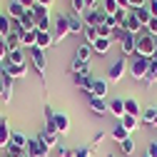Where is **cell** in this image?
Segmentation results:
<instances>
[{"label": "cell", "mask_w": 157, "mask_h": 157, "mask_svg": "<svg viewBox=\"0 0 157 157\" xmlns=\"http://www.w3.org/2000/svg\"><path fill=\"white\" fill-rule=\"evenodd\" d=\"M147 157H157V142H150L147 145Z\"/></svg>", "instance_id": "681fc988"}, {"label": "cell", "mask_w": 157, "mask_h": 157, "mask_svg": "<svg viewBox=\"0 0 157 157\" xmlns=\"http://www.w3.org/2000/svg\"><path fill=\"white\" fill-rule=\"evenodd\" d=\"M37 17V30L40 33H52V23H50V13L45 10L43 15H35Z\"/></svg>", "instance_id": "603a6c76"}, {"label": "cell", "mask_w": 157, "mask_h": 157, "mask_svg": "<svg viewBox=\"0 0 157 157\" xmlns=\"http://www.w3.org/2000/svg\"><path fill=\"white\" fill-rule=\"evenodd\" d=\"M35 40H37V30H28V33H23V37H20L23 48H35Z\"/></svg>", "instance_id": "4dcf8cb0"}, {"label": "cell", "mask_w": 157, "mask_h": 157, "mask_svg": "<svg viewBox=\"0 0 157 157\" xmlns=\"http://www.w3.org/2000/svg\"><path fill=\"white\" fill-rule=\"evenodd\" d=\"M17 3H20V5L25 8V10H30V8L35 5V0H17Z\"/></svg>", "instance_id": "816d5d0a"}, {"label": "cell", "mask_w": 157, "mask_h": 157, "mask_svg": "<svg viewBox=\"0 0 157 157\" xmlns=\"http://www.w3.org/2000/svg\"><path fill=\"white\" fill-rule=\"evenodd\" d=\"M152 60H157V37H155V52H152Z\"/></svg>", "instance_id": "9f6ffc18"}, {"label": "cell", "mask_w": 157, "mask_h": 157, "mask_svg": "<svg viewBox=\"0 0 157 157\" xmlns=\"http://www.w3.org/2000/svg\"><path fill=\"white\" fill-rule=\"evenodd\" d=\"M5 45H8V52H13V50H20L23 48V43H20V35H8L5 37Z\"/></svg>", "instance_id": "1f68e13d"}, {"label": "cell", "mask_w": 157, "mask_h": 157, "mask_svg": "<svg viewBox=\"0 0 157 157\" xmlns=\"http://www.w3.org/2000/svg\"><path fill=\"white\" fill-rule=\"evenodd\" d=\"M85 10V0H72V13H82Z\"/></svg>", "instance_id": "f6af8a7d"}, {"label": "cell", "mask_w": 157, "mask_h": 157, "mask_svg": "<svg viewBox=\"0 0 157 157\" xmlns=\"http://www.w3.org/2000/svg\"><path fill=\"white\" fill-rule=\"evenodd\" d=\"M30 57H33V67L37 70V75L43 77V72H45V67H48L45 50H40V48H30Z\"/></svg>", "instance_id": "52a82bcc"}, {"label": "cell", "mask_w": 157, "mask_h": 157, "mask_svg": "<svg viewBox=\"0 0 157 157\" xmlns=\"http://www.w3.org/2000/svg\"><path fill=\"white\" fill-rule=\"evenodd\" d=\"M20 23H23L25 33H28V30H37V17H35V13H33V10H25V15L20 17Z\"/></svg>", "instance_id": "44dd1931"}, {"label": "cell", "mask_w": 157, "mask_h": 157, "mask_svg": "<svg viewBox=\"0 0 157 157\" xmlns=\"http://www.w3.org/2000/svg\"><path fill=\"white\" fill-rule=\"evenodd\" d=\"M120 45H122V57H135V50H137V35L125 33L122 40H120Z\"/></svg>", "instance_id": "9c48e42d"}, {"label": "cell", "mask_w": 157, "mask_h": 157, "mask_svg": "<svg viewBox=\"0 0 157 157\" xmlns=\"http://www.w3.org/2000/svg\"><path fill=\"white\" fill-rule=\"evenodd\" d=\"M35 5H43V8H50L52 0H35Z\"/></svg>", "instance_id": "db71d44e"}, {"label": "cell", "mask_w": 157, "mask_h": 157, "mask_svg": "<svg viewBox=\"0 0 157 157\" xmlns=\"http://www.w3.org/2000/svg\"><path fill=\"white\" fill-rule=\"evenodd\" d=\"M13 97V77L0 70V102H10Z\"/></svg>", "instance_id": "ba28073f"}, {"label": "cell", "mask_w": 157, "mask_h": 157, "mask_svg": "<svg viewBox=\"0 0 157 157\" xmlns=\"http://www.w3.org/2000/svg\"><path fill=\"white\" fill-rule=\"evenodd\" d=\"M10 127H8V120H0V147H8L10 145Z\"/></svg>", "instance_id": "83f0119b"}, {"label": "cell", "mask_w": 157, "mask_h": 157, "mask_svg": "<svg viewBox=\"0 0 157 157\" xmlns=\"http://www.w3.org/2000/svg\"><path fill=\"white\" fill-rule=\"evenodd\" d=\"M92 52H95V50H92V45L82 43L80 48L75 50V60H80V63H87V65H90V60H92Z\"/></svg>", "instance_id": "ac0fdd59"}, {"label": "cell", "mask_w": 157, "mask_h": 157, "mask_svg": "<svg viewBox=\"0 0 157 157\" xmlns=\"http://www.w3.org/2000/svg\"><path fill=\"white\" fill-rule=\"evenodd\" d=\"M82 37H85V43H87V45H92V43L97 40V37H100V35H97V28H92V25H85V30H82Z\"/></svg>", "instance_id": "836d02e7"}, {"label": "cell", "mask_w": 157, "mask_h": 157, "mask_svg": "<svg viewBox=\"0 0 157 157\" xmlns=\"http://www.w3.org/2000/svg\"><path fill=\"white\" fill-rule=\"evenodd\" d=\"M67 23H70V35H80L85 30V23H82V15L80 13H70L67 15Z\"/></svg>", "instance_id": "4fadbf2b"}, {"label": "cell", "mask_w": 157, "mask_h": 157, "mask_svg": "<svg viewBox=\"0 0 157 157\" xmlns=\"http://www.w3.org/2000/svg\"><path fill=\"white\" fill-rule=\"evenodd\" d=\"M145 157H147V155H145Z\"/></svg>", "instance_id": "6f0895ef"}, {"label": "cell", "mask_w": 157, "mask_h": 157, "mask_svg": "<svg viewBox=\"0 0 157 157\" xmlns=\"http://www.w3.org/2000/svg\"><path fill=\"white\" fill-rule=\"evenodd\" d=\"M102 10L107 15H115V13H120V5H117V0H102Z\"/></svg>", "instance_id": "ab89813d"}, {"label": "cell", "mask_w": 157, "mask_h": 157, "mask_svg": "<svg viewBox=\"0 0 157 157\" xmlns=\"http://www.w3.org/2000/svg\"><path fill=\"white\" fill-rule=\"evenodd\" d=\"M125 115H135V117L142 115V107H140V102L135 97H125Z\"/></svg>", "instance_id": "ffe728a7"}, {"label": "cell", "mask_w": 157, "mask_h": 157, "mask_svg": "<svg viewBox=\"0 0 157 157\" xmlns=\"http://www.w3.org/2000/svg\"><path fill=\"white\" fill-rule=\"evenodd\" d=\"M97 35H100V37H110V40H112V28L102 23L100 28H97Z\"/></svg>", "instance_id": "b9f144b4"}, {"label": "cell", "mask_w": 157, "mask_h": 157, "mask_svg": "<svg viewBox=\"0 0 157 157\" xmlns=\"http://www.w3.org/2000/svg\"><path fill=\"white\" fill-rule=\"evenodd\" d=\"M0 70H3L5 75H10L13 80H20V77H25V75H28V63H25V65H13V63H3V65H0Z\"/></svg>", "instance_id": "30bf717a"}, {"label": "cell", "mask_w": 157, "mask_h": 157, "mask_svg": "<svg viewBox=\"0 0 157 157\" xmlns=\"http://www.w3.org/2000/svg\"><path fill=\"white\" fill-rule=\"evenodd\" d=\"M10 33H13V17L8 13H3V15H0V35L8 37Z\"/></svg>", "instance_id": "cb8c5ba5"}, {"label": "cell", "mask_w": 157, "mask_h": 157, "mask_svg": "<svg viewBox=\"0 0 157 157\" xmlns=\"http://www.w3.org/2000/svg\"><path fill=\"white\" fill-rule=\"evenodd\" d=\"M145 30H147L150 35H155V37H157V17H152V20H150V25H147Z\"/></svg>", "instance_id": "bcb514c9"}, {"label": "cell", "mask_w": 157, "mask_h": 157, "mask_svg": "<svg viewBox=\"0 0 157 157\" xmlns=\"http://www.w3.org/2000/svg\"><path fill=\"white\" fill-rule=\"evenodd\" d=\"M147 85H155L157 82V60H150V67H147V77H145Z\"/></svg>", "instance_id": "8d00e7d4"}, {"label": "cell", "mask_w": 157, "mask_h": 157, "mask_svg": "<svg viewBox=\"0 0 157 157\" xmlns=\"http://www.w3.org/2000/svg\"><path fill=\"white\" fill-rule=\"evenodd\" d=\"M5 63H13V65H25V55H23V50H13V52H8V60Z\"/></svg>", "instance_id": "e575fe53"}, {"label": "cell", "mask_w": 157, "mask_h": 157, "mask_svg": "<svg viewBox=\"0 0 157 157\" xmlns=\"http://www.w3.org/2000/svg\"><path fill=\"white\" fill-rule=\"evenodd\" d=\"M97 3L100 0H85V8H97Z\"/></svg>", "instance_id": "11a10c76"}, {"label": "cell", "mask_w": 157, "mask_h": 157, "mask_svg": "<svg viewBox=\"0 0 157 157\" xmlns=\"http://www.w3.org/2000/svg\"><path fill=\"white\" fill-rule=\"evenodd\" d=\"M140 120H142L145 125H157V107H147V110H142Z\"/></svg>", "instance_id": "f1b7e54d"}, {"label": "cell", "mask_w": 157, "mask_h": 157, "mask_svg": "<svg viewBox=\"0 0 157 157\" xmlns=\"http://www.w3.org/2000/svg\"><path fill=\"white\" fill-rule=\"evenodd\" d=\"M52 125H55L57 135H65V132L70 130V117H67V115H63V112H55V117H52Z\"/></svg>", "instance_id": "9a60e30c"}, {"label": "cell", "mask_w": 157, "mask_h": 157, "mask_svg": "<svg viewBox=\"0 0 157 157\" xmlns=\"http://www.w3.org/2000/svg\"><path fill=\"white\" fill-rule=\"evenodd\" d=\"M127 67H130L127 57H117V60L107 67V82H120L125 77V72H127Z\"/></svg>", "instance_id": "277c9868"}, {"label": "cell", "mask_w": 157, "mask_h": 157, "mask_svg": "<svg viewBox=\"0 0 157 157\" xmlns=\"http://www.w3.org/2000/svg\"><path fill=\"white\" fill-rule=\"evenodd\" d=\"M28 157H48L50 155V150L40 142V140H37V137H33V140H28Z\"/></svg>", "instance_id": "8fae6325"}, {"label": "cell", "mask_w": 157, "mask_h": 157, "mask_svg": "<svg viewBox=\"0 0 157 157\" xmlns=\"http://www.w3.org/2000/svg\"><path fill=\"white\" fill-rule=\"evenodd\" d=\"M122 30L125 33H132V35H142V25H140V20H137V17H135V13L132 10H127L125 13V17H122Z\"/></svg>", "instance_id": "8992f818"}, {"label": "cell", "mask_w": 157, "mask_h": 157, "mask_svg": "<svg viewBox=\"0 0 157 157\" xmlns=\"http://www.w3.org/2000/svg\"><path fill=\"white\" fill-rule=\"evenodd\" d=\"M105 140V132H95V137H92V142H90V150H95L97 145H100Z\"/></svg>", "instance_id": "ee69618b"}, {"label": "cell", "mask_w": 157, "mask_h": 157, "mask_svg": "<svg viewBox=\"0 0 157 157\" xmlns=\"http://www.w3.org/2000/svg\"><path fill=\"white\" fill-rule=\"evenodd\" d=\"M70 70H72L75 75H90L87 63H80V60H75V57H72V65H70Z\"/></svg>", "instance_id": "d6a6232c"}, {"label": "cell", "mask_w": 157, "mask_h": 157, "mask_svg": "<svg viewBox=\"0 0 157 157\" xmlns=\"http://www.w3.org/2000/svg\"><path fill=\"white\" fill-rule=\"evenodd\" d=\"M8 15L13 17V20H20V17L25 15V8L17 3V0H13V3H10V8H8Z\"/></svg>", "instance_id": "f546056e"}, {"label": "cell", "mask_w": 157, "mask_h": 157, "mask_svg": "<svg viewBox=\"0 0 157 157\" xmlns=\"http://www.w3.org/2000/svg\"><path fill=\"white\" fill-rule=\"evenodd\" d=\"M110 48H112V40H110V37H97V40L92 43V50H95V55H107L110 52Z\"/></svg>", "instance_id": "e0dca14e"}, {"label": "cell", "mask_w": 157, "mask_h": 157, "mask_svg": "<svg viewBox=\"0 0 157 157\" xmlns=\"http://www.w3.org/2000/svg\"><path fill=\"white\" fill-rule=\"evenodd\" d=\"M117 5H120V10H130V0H117Z\"/></svg>", "instance_id": "f5cc1de1"}, {"label": "cell", "mask_w": 157, "mask_h": 157, "mask_svg": "<svg viewBox=\"0 0 157 157\" xmlns=\"http://www.w3.org/2000/svg\"><path fill=\"white\" fill-rule=\"evenodd\" d=\"M57 155H60V157H75L72 150H67V147H57Z\"/></svg>", "instance_id": "f907efd6"}, {"label": "cell", "mask_w": 157, "mask_h": 157, "mask_svg": "<svg viewBox=\"0 0 157 157\" xmlns=\"http://www.w3.org/2000/svg\"><path fill=\"white\" fill-rule=\"evenodd\" d=\"M72 155H75V157H92V150H90V147H77Z\"/></svg>", "instance_id": "7bdbcfd3"}, {"label": "cell", "mask_w": 157, "mask_h": 157, "mask_svg": "<svg viewBox=\"0 0 157 157\" xmlns=\"http://www.w3.org/2000/svg\"><path fill=\"white\" fill-rule=\"evenodd\" d=\"M37 140H40L48 150H52V147H57V135H52V132H40V135H37Z\"/></svg>", "instance_id": "4316f807"}, {"label": "cell", "mask_w": 157, "mask_h": 157, "mask_svg": "<svg viewBox=\"0 0 157 157\" xmlns=\"http://www.w3.org/2000/svg\"><path fill=\"white\" fill-rule=\"evenodd\" d=\"M127 137H132V135H130V132H127L122 125H115V127H112V140L122 142V140H127Z\"/></svg>", "instance_id": "d590c367"}, {"label": "cell", "mask_w": 157, "mask_h": 157, "mask_svg": "<svg viewBox=\"0 0 157 157\" xmlns=\"http://www.w3.org/2000/svg\"><path fill=\"white\" fill-rule=\"evenodd\" d=\"M120 150H122L125 157H132V155H135V140H132V137L122 140V142H120Z\"/></svg>", "instance_id": "74e56055"}, {"label": "cell", "mask_w": 157, "mask_h": 157, "mask_svg": "<svg viewBox=\"0 0 157 157\" xmlns=\"http://www.w3.org/2000/svg\"><path fill=\"white\" fill-rule=\"evenodd\" d=\"M87 97H102V100H105V97H107V80H97V77H95V80H92V90H90Z\"/></svg>", "instance_id": "2e32d148"}, {"label": "cell", "mask_w": 157, "mask_h": 157, "mask_svg": "<svg viewBox=\"0 0 157 157\" xmlns=\"http://www.w3.org/2000/svg\"><path fill=\"white\" fill-rule=\"evenodd\" d=\"M147 67H150V60H147V57L135 55V57H132V63H130V67H127V72L132 75V80H142V82H145V77H147Z\"/></svg>", "instance_id": "3957f363"}, {"label": "cell", "mask_w": 157, "mask_h": 157, "mask_svg": "<svg viewBox=\"0 0 157 157\" xmlns=\"http://www.w3.org/2000/svg\"><path fill=\"white\" fill-rule=\"evenodd\" d=\"M5 157H8V155H5Z\"/></svg>", "instance_id": "680465c9"}, {"label": "cell", "mask_w": 157, "mask_h": 157, "mask_svg": "<svg viewBox=\"0 0 157 157\" xmlns=\"http://www.w3.org/2000/svg\"><path fill=\"white\" fill-rule=\"evenodd\" d=\"M152 52H155V35H150V33L137 35V50H135V55L152 60Z\"/></svg>", "instance_id": "7a4b0ae2"}, {"label": "cell", "mask_w": 157, "mask_h": 157, "mask_svg": "<svg viewBox=\"0 0 157 157\" xmlns=\"http://www.w3.org/2000/svg\"><path fill=\"white\" fill-rule=\"evenodd\" d=\"M120 125L132 135V132H137V130H140V125H142V120H140V117H135V115H122L120 117Z\"/></svg>", "instance_id": "5bb4252c"}, {"label": "cell", "mask_w": 157, "mask_h": 157, "mask_svg": "<svg viewBox=\"0 0 157 157\" xmlns=\"http://www.w3.org/2000/svg\"><path fill=\"white\" fill-rule=\"evenodd\" d=\"M132 13H135V17H137V20H140V25H142V28H147V25H150V20H152V15H150L147 5H145V8H135Z\"/></svg>", "instance_id": "484cf974"}, {"label": "cell", "mask_w": 157, "mask_h": 157, "mask_svg": "<svg viewBox=\"0 0 157 157\" xmlns=\"http://www.w3.org/2000/svg\"><path fill=\"white\" fill-rule=\"evenodd\" d=\"M70 35V23H67V15L65 13H57L55 20H52V43H63L65 37Z\"/></svg>", "instance_id": "6da1fadb"}, {"label": "cell", "mask_w": 157, "mask_h": 157, "mask_svg": "<svg viewBox=\"0 0 157 157\" xmlns=\"http://www.w3.org/2000/svg\"><path fill=\"white\" fill-rule=\"evenodd\" d=\"M90 110L97 117H105L110 112V105H107V100H102V97H90Z\"/></svg>", "instance_id": "7c38bea8"}, {"label": "cell", "mask_w": 157, "mask_h": 157, "mask_svg": "<svg viewBox=\"0 0 157 157\" xmlns=\"http://www.w3.org/2000/svg\"><path fill=\"white\" fill-rule=\"evenodd\" d=\"M10 145H17V147L25 150V147H28V137H25L23 132H13V135H10Z\"/></svg>", "instance_id": "f35d334b"}, {"label": "cell", "mask_w": 157, "mask_h": 157, "mask_svg": "<svg viewBox=\"0 0 157 157\" xmlns=\"http://www.w3.org/2000/svg\"><path fill=\"white\" fill-rule=\"evenodd\" d=\"M80 15H82V23L85 25H92V28H100L105 23V17H107V13L102 8H85Z\"/></svg>", "instance_id": "5b68a950"}, {"label": "cell", "mask_w": 157, "mask_h": 157, "mask_svg": "<svg viewBox=\"0 0 157 157\" xmlns=\"http://www.w3.org/2000/svg\"><path fill=\"white\" fill-rule=\"evenodd\" d=\"M92 80H95L92 75H75V85L80 87L85 95H90V90H92Z\"/></svg>", "instance_id": "d6986e66"}, {"label": "cell", "mask_w": 157, "mask_h": 157, "mask_svg": "<svg viewBox=\"0 0 157 157\" xmlns=\"http://www.w3.org/2000/svg\"><path fill=\"white\" fill-rule=\"evenodd\" d=\"M8 60V45H5V37L0 35V65Z\"/></svg>", "instance_id": "60d3db41"}, {"label": "cell", "mask_w": 157, "mask_h": 157, "mask_svg": "<svg viewBox=\"0 0 157 157\" xmlns=\"http://www.w3.org/2000/svg\"><path fill=\"white\" fill-rule=\"evenodd\" d=\"M107 105H110V112L115 117H122L125 115V100H122V97H112V102H107Z\"/></svg>", "instance_id": "d4e9b609"}, {"label": "cell", "mask_w": 157, "mask_h": 157, "mask_svg": "<svg viewBox=\"0 0 157 157\" xmlns=\"http://www.w3.org/2000/svg\"><path fill=\"white\" fill-rule=\"evenodd\" d=\"M147 5V0H130V10H135V8H145Z\"/></svg>", "instance_id": "c3c4849f"}, {"label": "cell", "mask_w": 157, "mask_h": 157, "mask_svg": "<svg viewBox=\"0 0 157 157\" xmlns=\"http://www.w3.org/2000/svg\"><path fill=\"white\" fill-rule=\"evenodd\" d=\"M50 45H55V43H52V33H40V30H37V40H35V48H40V50H48Z\"/></svg>", "instance_id": "7402d4cb"}, {"label": "cell", "mask_w": 157, "mask_h": 157, "mask_svg": "<svg viewBox=\"0 0 157 157\" xmlns=\"http://www.w3.org/2000/svg\"><path fill=\"white\" fill-rule=\"evenodd\" d=\"M147 10L152 17H157V0H147Z\"/></svg>", "instance_id": "7dc6e473"}]
</instances>
